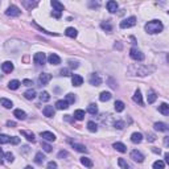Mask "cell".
<instances>
[{
    "instance_id": "cell-1",
    "label": "cell",
    "mask_w": 169,
    "mask_h": 169,
    "mask_svg": "<svg viewBox=\"0 0 169 169\" xmlns=\"http://www.w3.org/2000/svg\"><path fill=\"white\" fill-rule=\"evenodd\" d=\"M156 70V67L152 66V65H135V66H131L128 69L129 74L132 75H139V77H145V75H149Z\"/></svg>"
},
{
    "instance_id": "cell-2",
    "label": "cell",
    "mask_w": 169,
    "mask_h": 169,
    "mask_svg": "<svg viewBox=\"0 0 169 169\" xmlns=\"http://www.w3.org/2000/svg\"><path fill=\"white\" fill-rule=\"evenodd\" d=\"M164 29V25L160 20H151L145 24V30L149 35H156V33L162 32Z\"/></svg>"
},
{
    "instance_id": "cell-3",
    "label": "cell",
    "mask_w": 169,
    "mask_h": 169,
    "mask_svg": "<svg viewBox=\"0 0 169 169\" xmlns=\"http://www.w3.org/2000/svg\"><path fill=\"white\" fill-rule=\"evenodd\" d=\"M129 57H131L134 61H139V62L144 61V58H145L144 54H143L139 49H136V48H132V49L129 50Z\"/></svg>"
},
{
    "instance_id": "cell-4",
    "label": "cell",
    "mask_w": 169,
    "mask_h": 169,
    "mask_svg": "<svg viewBox=\"0 0 169 169\" xmlns=\"http://www.w3.org/2000/svg\"><path fill=\"white\" fill-rule=\"evenodd\" d=\"M135 24H136V17H134V16H131V17L124 19V20H123L122 22H120V28H122V29H126V28L135 27Z\"/></svg>"
},
{
    "instance_id": "cell-5",
    "label": "cell",
    "mask_w": 169,
    "mask_h": 169,
    "mask_svg": "<svg viewBox=\"0 0 169 169\" xmlns=\"http://www.w3.org/2000/svg\"><path fill=\"white\" fill-rule=\"evenodd\" d=\"M20 13H21L20 8L16 7V5H9V7L7 8V11H5V15L11 16V17H16V16H19Z\"/></svg>"
},
{
    "instance_id": "cell-6",
    "label": "cell",
    "mask_w": 169,
    "mask_h": 169,
    "mask_svg": "<svg viewBox=\"0 0 169 169\" xmlns=\"http://www.w3.org/2000/svg\"><path fill=\"white\" fill-rule=\"evenodd\" d=\"M33 61H35L36 65L41 66V65H44L45 61H46V56H45V53H36L35 57H33Z\"/></svg>"
},
{
    "instance_id": "cell-7",
    "label": "cell",
    "mask_w": 169,
    "mask_h": 169,
    "mask_svg": "<svg viewBox=\"0 0 169 169\" xmlns=\"http://www.w3.org/2000/svg\"><path fill=\"white\" fill-rule=\"evenodd\" d=\"M129 156H131V159L134 160V161H136V162H143V161H144V155H143L142 152L136 151V149L132 151Z\"/></svg>"
},
{
    "instance_id": "cell-8",
    "label": "cell",
    "mask_w": 169,
    "mask_h": 169,
    "mask_svg": "<svg viewBox=\"0 0 169 169\" xmlns=\"http://www.w3.org/2000/svg\"><path fill=\"white\" fill-rule=\"evenodd\" d=\"M90 84H92V86H100L102 84V78L99 77V74H97V73H94V74L90 75Z\"/></svg>"
},
{
    "instance_id": "cell-9",
    "label": "cell",
    "mask_w": 169,
    "mask_h": 169,
    "mask_svg": "<svg viewBox=\"0 0 169 169\" xmlns=\"http://www.w3.org/2000/svg\"><path fill=\"white\" fill-rule=\"evenodd\" d=\"M132 99H134V102L135 103H137V105H140V106H143L144 105V102H143V95H142V91H140L139 89L135 91V94H134V97H132Z\"/></svg>"
},
{
    "instance_id": "cell-10",
    "label": "cell",
    "mask_w": 169,
    "mask_h": 169,
    "mask_svg": "<svg viewBox=\"0 0 169 169\" xmlns=\"http://www.w3.org/2000/svg\"><path fill=\"white\" fill-rule=\"evenodd\" d=\"M41 137L44 140H46V142H54L56 140V135L53 134V132H49V131H44L41 132Z\"/></svg>"
},
{
    "instance_id": "cell-11",
    "label": "cell",
    "mask_w": 169,
    "mask_h": 169,
    "mask_svg": "<svg viewBox=\"0 0 169 169\" xmlns=\"http://www.w3.org/2000/svg\"><path fill=\"white\" fill-rule=\"evenodd\" d=\"M106 7H107V11L108 12H111V13H115L116 12V9H118V3L116 1H114V0H110V1H107V4H106Z\"/></svg>"
},
{
    "instance_id": "cell-12",
    "label": "cell",
    "mask_w": 169,
    "mask_h": 169,
    "mask_svg": "<svg viewBox=\"0 0 169 169\" xmlns=\"http://www.w3.org/2000/svg\"><path fill=\"white\" fill-rule=\"evenodd\" d=\"M72 83H73V86H77V87L81 86V84L83 83V78L78 74H73L72 75Z\"/></svg>"
},
{
    "instance_id": "cell-13",
    "label": "cell",
    "mask_w": 169,
    "mask_h": 169,
    "mask_svg": "<svg viewBox=\"0 0 169 169\" xmlns=\"http://www.w3.org/2000/svg\"><path fill=\"white\" fill-rule=\"evenodd\" d=\"M42 112H44V115L45 116H48V118H53L54 116V114H56L53 106H45L44 110H42Z\"/></svg>"
},
{
    "instance_id": "cell-14",
    "label": "cell",
    "mask_w": 169,
    "mask_h": 169,
    "mask_svg": "<svg viewBox=\"0 0 169 169\" xmlns=\"http://www.w3.org/2000/svg\"><path fill=\"white\" fill-rule=\"evenodd\" d=\"M1 70L4 73H11V72H13V64L11 62V61H5L4 64H1Z\"/></svg>"
},
{
    "instance_id": "cell-15",
    "label": "cell",
    "mask_w": 169,
    "mask_h": 169,
    "mask_svg": "<svg viewBox=\"0 0 169 169\" xmlns=\"http://www.w3.org/2000/svg\"><path fill=\"white\" fill-rule=\"evenodd\" d=\"M131 142L135 143V144H139V143L143 142V135L140 132H134L131 135Z\"/></svg>"
},
{
    "instance_id": "cell-16",
    "label": "cell",
    "mask_w": 169,
    "mask_h": 169,
    "mask_svg": "<svg viewBox=\"0 0 169 169\" xmlns=\"http://www.w3.org/2000/svg\"><path fill=\"white\" fill-rule=\"evenodd\" d=\"M50 79H52V74H49V73H42V74L40 75V83L41 84L49 83Z\"/></svg>"
},
{
    "instance_id": "cell-17",
    "label": "cell",
    "mask_w": 169,
    "mask_h": 169,
    "mask_svg": "<svg viewBox=\"0 0 169 169\" xmlns=\"http://www.w3.org/2000/svg\"><path fill=\"white\" fill-rule=\"evenodd\" d=\"M48 61H49V64H52V65H60L61 64V58L58 57L57 54H54V53H52V54L48 57Z\"/></svg>"
},
{
    "instance_id": "cell-18",
    "label": "cell",
    "mask_w": 169,
    "mask_h": 169,
    "mask_svg": "<svg viewBox=\"0 0 169 169\" xmlns=\"http://www.w3.org/2000/svg\"><path fill=\"white\" fill-rule=\"evenodd\" d=\"M155 129L156 131H160V132H167L168 131V126L165 124V123H162V122H157V123H155Z\"/></svg>"
},
{
    "instance_id": "cell-19",
    "label": "cell",
    "mask_w": 169,
    "mask_h": 169,
    "mask_svg": "<svg viewBox=\"0 0 169 169\" xmlns=\"http://www.w3.org/2000/svg\"><path fill=\"white\" fill-rule=\"evenodd\" d=\"M65 35L67 36V37H70V38H75L77 37V35H78V32H77V29L75 28H66V30H65Z\"/></svg>"
},
{
    "instance_id": "cell-20",
    "label": "cell",
    "mask_w": 169,
    "mask_h": 169,
    "mask_svg": "<svg viewBox=\"0 0 169 169\" xmlns=\"http://www.w3.org/2000/svg\"><path fill=\"white\" fill-rule=\"evenodd\" d=\"M21 135L25 137V139L28 140V142H32V143H35V142H36V139H35V135H33L32 132H29V131H25V129H22V131H21Z\"/></svg>"
},
{
    "instance_id": "cell-21",
    "label": "cell",
    "mask_w": 169,
    "mask_h": 169,
    "mask_svg": "<svg viewBox=\"0 0 169 169\" xmlns=\"http://www.w3.org/2000/svg\"><path fill=\"white\" fill-rule=\"evenodd\" d=\"M52 7L54 8L56 12H60V13L65 9L64 4H61V3H60V1H57V0H53V1H52Z\"/></svg>"
},
{
    "instance_id": "cell-22",
    "label": "cell",
    "mask_w": 169,
    "mask_h": 169,
    "mask_svg": "<svg viewBox=\"0 0 169 169\" xmlns=\"http://www.w3.org/2000/svg\"><path fill=\"white\" fill-rule=\"evenodd\" d=\"M45 161V156H44V153L42 152H37L36 153V156H35V162L37 165H42V162Z\"/></svg>"
},
{
    "instance_id": "cell-23",
    "label": "cell",
    "mask_w": 169,
    "mask_h": 169,
    "mask_svg": "<svg viewBox=\"0 0 169 169\" xmlns=\"http://www.w3.org/2000/svg\"><path fill=\"white\" fill-rule=\"evenodd\" d=\"M13 115H15L17 119H20V120L27 119V114H25V111H22V110H20V108L15 110V111H13Z\"/></svg>"
},
{
    "instance_id": "cell-24",
    "label": "cell",
    "mask_w": 169,
    "mask_h": 169,
    "mask_svg": "<svg viewBox=\"0 0 169 169\" xmlns=\"http://www.w3.org/2000/svg\"><path fill=\"white\" fill-rule=\"evenodd\" d=\"M70 143H72L73 148H74L75 151H78V152H82V153H86V152H87V148L84 147V145H82V144H78V143H74V142H70Z\"/></svg>"
},
{
    "instance_id": "cell-25",
    "label": "cell",
    "mask_w": 169,
    "mask_h": 169,
    "mask_svg": "<svg viewBox=\"0 0 169 169\" xmlns=\"http://www.w3.org/2000/svg\"><path fill=\"white\" fill-rule=\"evenodd\" d=\"M81 164L84 165L86 168H92L94 167V162H92L91 159H89V157H81Z\"/></svg>"
},
{
    "instance_id": "cell-26",
    "label": "cell",
    "mask_w": 169,
    "mask_h": 169,
    "mask_svg": "<svg viewBox=\"0 0 169 169\" xmlns=\"http://www.w3.org/2000/svg\"><path fill=\"white\" fill-rule=\"evenodd\" d=\"M111 98H112V95H111V92H108V91H102L99 95L100 102H107V100H110Z\"/></svg>"
},
{
    "instance_id": "cell-27",
    "label": "cell",
    "mask_w": 169,
    "mask_h": 169,
    "mask_svg": "<svg viewBox=\"0 0 169 169\" xmlns=\"http://www.w3.org/2000/svg\"><path fill=\"white\" fill-rule=\"evenodd\" d=\"M157 99V95H156V92L153 91V90H149L148 91V95H147V100H148V103H155V100Z\"/></svg>"
},
{
    "instance_id": "cell-28",
    "label": "cell",
    "mask_w": 169,
    "mask_h": 169,
    "mask_svg": "<svg viewBox=\"0 0 169 169\" xmlns=\"http://www.w3.org/2000/svg\"><path fill=\"white\" fill-rule=\"evenodd\" d=\"M112 147L116 149L118 152H122V153H124V152L127 151V147H126V145L123 144V143H119V142H118V143H114V145H112Z\"/></svg>"
},
{
    "instance_id": "cell-29",
    "label": "cell",
    "mask_w": 169,
    "mask_h": 169,
    "mask_svg": "<svg viewBox=\"0 0 169 169\" xmlns=\"http://www.w3.org/2000/svg\"><path fill=\"white\" fill-rule=\"evenodd\" d=\"M56 107H57L58 110H67L69 108V103H67L66 100H57Z\"/></svg>"
},
{
    "instance_id": "cell-30",
    "label": "cell",
    "mask_w": 169,
    "mask_h": 169,
    "mask_svg": "<svg viewBox=\"0 0 169 169\" xmlns=\"http://www.w3.org/2000/svg\"><path fill=\"white\" fill-rule=\"evenodd\" d=\"M36 95H37V94H36V91H35L33 89H30V90H28V91H25V92H24V97L27 98V99H29V100L35 99Z\"/></svg>"
},
{
    "instance_id": "cell-31",
    "label": "cell",
    "mask_w": 169,
    "mask_h": 169,
    "mask_svg": "<svg viewBox=\"0 0 169 169\" xmlns=\"http://www.w3.org/2000/svg\"><path fill=\"white\" fill-rule=\"evenodd\" d=\"M0 105L3 107H5V108H11V107L13 106V103H12V100L7 99V98H1V99H0Z\"/></svg>"
},
{
    "instance_id": "cell-32",
    "label": "cell",
    "mask_w": 169,
    "mask_h": 169,
    "mask_svg": "<svg viewBox=\"0 0 169 169\" xmlns=\"http://www.w3.org/2000/svg\"><path fill=\"white\" fill-rule=\"evenodd\" d=\"M159 111L161 112L162 115H169V106H168V103H161V105L159 106Z\"/></svg>"
},
{
    "instance_id": "cell-33",
    "label": "cell",
    "mask_w": 169,
    "mask_h": 169,
    "mask_svg": "<svg viewBox=\"0 0 169 169\" xmlns=\"http://www.w3.org/2000/svg\"><path fill=\"white\" fill-rule=\"evenodd\" d=\"M87 112L89 114H91V115H97L98 114V107L95 103H90L89 107H87Z\"/></svg>"
},
{
    "instance_id": "cell-34",
    "label": "cell",
    "mask_w": 169,
    "mask_h": 169,
    "mask_svg": "<svg viewBox=\"0 0 169 169\" xmlns=\"http://www.w3.org/2000/svg\"><path fill=\"white\" fill-rule=\"evenodd\" d=\"M20 84H21L20 81H17V79H13V81H11V82L8 83V87H9L11 90H17L19 87H20Z\"/></svg>"
},
{
    "instance_id": "cell-35",
    "label": "cell",
    "mask_w": 169,
    "mask_h": 169,
    "mask_svg": "<svg viewBox=\"0 0 169 169\" xmlns=\"http://www.w3.org/2000/svg\"><path fill=\"white\" fill-rule=\"evenodd\" d=\"M100 28H102L103 30H106V32H112V25L110 24L108 21H103V22H100Z\"/></svg>"
},
{
    "instance_id": "cell-36",
    "label": "cell",
    "mask_w": 169,
    "mask_h": 169,
    "mask_svg": "<svg viewBox=\"0 0 169 169\" xmlns=\"http://www.w3.org/2000/svg\"><path fill=\"white\" fill-rule=\"evenodd\" d=\"M115 110H116V112H122V111H124V103L122 102V100H116L115 102Z\"/></svg>"
},
{
    "instance_id": "cell-37",
    "label": "cell",
    "mask_w": 169,
    "mask_h": 169,
    "mask_svg": "<svg viewBox=\"0 0 169 169\" xmlns=\"http://www.w3.org/2000/svg\"><path fill=\"white\" fill-rule=\"evenodd\" d=\"M83 118H84V111H83V110H75V111H74V119L82 120Z\"/></svg>"
},
{
    "instance_id": "cell-38",
    "label": "cell",
    "mask_w": 169,
    "mask_h": 169,
    "mask_svg": "<svg viewBox=\"0 0 169 169\" xmlns=\"http://www.w3.org/2000/svg\"><path fill=\"white\" fill-rule=\"evenodd\" d=\"M87 129H89L90 132H97V131H98V126H97V123H94L92 120H90V122L87 123Z\"/></svg>"
},
{
    "instance_id": "cell-39",
    "label": "cell",
    "mask_w": 169,
    "mask_h": 169,
    "mask_svg": "<svg viewBox=\"0 0 169 169\" xmlns=\"http://www.w3.org/2000/svg\"><path fill=\"white\" fill-rule=\"evenodd\" d=\"M7 143H11V136L0 134V144H7Z\"/></svg>"
},
{
    "instance_id": "cell-40",
    "label": "cell",
    "mask_w": 169,
    "mask_h": 169,
    "mask_svg": "<svg viewBox=\"0 0 169 169\" xmlns=\"http://www.w3.org/2000/svg\"><path fill=\"white\" fill-rule=\"evenodd\" d=\"M118 164H119V167L122 168V169H131L129 164L124 159H119V160H118Z\"/></svg>"
},
{
    "instance_id": "cell-41",
    "label": "cell",
    "mask_w": 169,
    "mask_h": 169,
    "mask_svg": "<svg viewBox=\"0 0 169 169\" xmlns=\"http://www.w3.org/2000/svg\"><path fill=\"white\" fill-rule=\"evenodd\" d=\"M152 167H153V169H164L165 168V162L161 161V160H157V161L153 162Z\"/></svg>"
},
{
    "instance_id": "cell-42",
    "label": "cell",
    "mask_w": 169,
    "mask_h": 169,
    "mask_svg": "<svg viewBox=\"0 0 169 169\" xmlns=\"http://www.w3.org/2000/svg\"><path fill=\"white\" fill-rule=\"evenodd\" d=\"M50 99V95H49V92H46V91H42L41 94H40V100L41 102H48V100Z\"/></svg>"
},
{
    "instance_id": "cell-43",
    "label": "cell",
    "mask_w": 169,
    "mask_h": 169,
    "mask_svg": "<svg viewBox=\"0 0 169 169\" xmlns=\"http://www.w3.org/2000/svg\"><path fill=\"white\" fill-rule=\"evenodd\" d=\"M65 100H66L69 105H73V103L75 102V97H74V94H67L66 97H65Z\"/></svg>"
},
{
    "instance_id": "cell-44",
    "label": "cell",
    "mask_w": 169,
    "mask_h": 169,
    "mask_svg": "<svg viewBox=\"0 0 169 169\" xmlns=\"http://www.w3.org/2000/svg\"><path fill=\"white\" fill-rule=\"evenodd\" d=\"M114 127H115L116 129H123V128L126 127V123L123 122V120H116V122L114 123Z\"/></svg>"
},
{
    "instance_id": "cell-45",
    "label": "cell",
    "mask_w": 169,
    "mask_h": 169,
    "mask_svg": "<svg viewBox=\"0 0 169 169\" xmlns=\"http://www.w3.org/2000/svg\"><path fill=\"white\" fill-rule=\"evenodd\" d=\"M41 147H42V149H44L45 152H52V145L48 144V143L42 142V143H41Z\"/></svg>"
},
{
    "instance_id": "cell-46",
    "label": "cell",
    "mask_w": 169,
    "mask_h": 169,
    "mask_svg": "<svg viewBox=\"0 0 169 169\" xmlns=\"http://www.w3.org/2000/svg\"><path fill=\"white\" fill-rule=\"evenodd\" d=\"M4 159L7 160V161L12 162V161H13V159H15V157H13V153H11V152H5V153H4Z\"/></svg>"
},
{
    "instance_id": "cell-47",
    "label": "cell",
    "mask_w": 169,
    "mask_h": 169,
    "mask_svg": "<svg viewBox=\"0 0 169 169\" xmlns=\"http://www.w3.org/2000/svg\"><path fill=\"white\" fill-rule=\"evenodd\" d=\"M147 140H148V142H151V143L156 142V135H155V134H148L147 135Z\"/></svg>"
},
{
    "instance_id": "cell-48",
    "label": "cell",
    "mask_w": 169,
    "mask_h": 169,
    "mask_svg": "<svg viewBox=\"0 0 169 169\" xmlns=\"http://www.w3.org/2000/svg\"><path fill=\"white\" fill-rule=\"evenodd\" d=\"M11 143L15 145H17L20 143V137H16V136H11Z\"/></svg>"
},
{
    "instance_id": "cell-49",
    "label": "cell",
    "mask_w": 169,
    "mask_h": 169,
    "mask_svg": "<svg viewBox=\"0 0 169 169\" xmlns=\"http://www.w3.org/2000/svg\"><path fill=\"white\" fill-rule=\"evenodd\" d=\"M48 169H57V162L56 161H49L48 162Z\"/></svg>"
},
{
    "instance_id": "cell-50",
    "label": "cell",
    "mask_w": 169,
    "mask_h": 169,
    "mask_svg": "<svg viewBox=\"0 0 169 169\" xmlns=\"http://www.w3.org/2000/svg\"><path fill=\"white\" fill-rule=\"evenodd\" d=\"M60 74L62 75V77H67V75H70V70L69 69H62L60 72Z\"/></svg>"
},
{
    "instance_id": "cell-51",
    "label": "cell",
    "mask_w": 169,
    "mask_h": 169,
    "mask_svg": "<svg viewBox=\"0 0 169 169\" xmlns=\"http://www.w3.org/2000/svg\"><path fill=\"white\" fill-rule=\"evenodd\" d=\"M67 156H69V152H67V151L58 152V157H60V159H62V157H67Z\"/></svg>"
},
{
    "instance_id": "cell-52",
    "label": "cell",
    "mask_w": 169,
    "mask_h": 169,
    "mask_svg": "<svg viewBox=\"0 0 169 169\" xmlns=\"http://www.w3.org/2000/svg\"><path fill=\"white\" fill-rule=\"evenodd\" d=\"M69 66L72 67V69H77V67L79 66V64L75 62V61H69Z\"/></svg>"
},
{
    "instance_id": "cell-53",
    "label": "cell",
    "mask_w": 169,
    "mask_h": 169,
    "mask_svg": "<svg viewBox=\"0 0 169 169\" xmlns=\"http://www.w3.org/2000/svg\"><path fill=\"white\" fill-rule=\"evenodd\" d=\"M22 4L30 8V7H36V5H37V3H28V1H22Z\"/></svg>"
},
{
    "instance_id": "cell-54",
    "label": "cell",
    "mask_w": 169,
    "mask_h": 169,
    "mask_svg": "<svg viewBox=\"0 0 169 169\" xmlns=\"http://www.w3.org/2000/svg\"><path fill=\"white\" fill-rule=\"evenodd\" d=\"M22 84H25V86H32V84H33V81H30V79H24V81H22Z\"/></svg>"
},
{
    "instance_id": "cell-55",
    "label": "cell",
    "mask_w": 169,
    "mask_h": 169,
    "mask_svg": "<svg viewBox=\"0 0 169 169\" xmlns=\"http://www.w3.org/2000/svg\"><path fill=\"white\" fill-rule=\"evenodd\" d=\"M89 5H90V7H92V8H98V7H99V3H98V1H95V3L91 1Z\"/></svg>"
},
{
    "instance_id": "cell-56",
    "label": "cell",
    "mask_w": 169,
    "mask_h": 169,
    "mask_svg": "<svg viewBox=\"0 0 169 169\" xmlns=\"http://www.w3.org/2000/svg\"><path fill=\"white\" fill-rule=\"evenodd\" d=\"M7 126H8V127H16V123H15V122H11V120H8V122H7Z\"/></svg>"
},
{
    "instance_id": "cell-57",
    "label": "cell",
    "mask_w": 169,
    "mask_h": 169,
    "mask_svg": "<svg viewBox=\"0 0 169 169\" xmlns=\"http://www.w3.org/2000/svg\"><path fill=\"white\" fill-rule=\"evenodd\" d=\"M152 152H153V153H161V151H160V148H152Z\"/></svg>"
},
{
    "instance_id": "cell-58",
    "label": "cell",
    "mask_w": 169,
    "mask_h": 169,
    "mask_svg": "<svg viewBox=\"0 0 169 169\" xmlns=\"http://www.w3.org/2000/svg\"><path fill=\"white\" fill-rule=\"evenodd\" d=\"M52 15H53V16H54V17H56V19H60V17H61V13H60V12H53V13H52Z\"/></svg>"
},
{
    "instance_id": "cell-59",
    "label": "cell",
    "mask_w": 169,
    "mask_h": 169,
    "mask_svg": "<svg viewBox=\"0 0 169 169\" xmlns=\"http://www.w3.org/2000/svg\"><path fill=\"white\" fill-rule=\"evenodd\" d=\"M24 149H22V152H24V153H27L28 151H29V147H27V145H25V147H22Z\"/></svg>"
},
{
    "instance_id": "cell-60",
    "label": "cell",
    "mask_w": 169,
    "mask_h": 169,
    "mask_svg": "<svg viewBox=\"0 0 169 169\" xmlns=\"http://www.w3.org/2000/svg\"><path fill=\"white\" fill-rule=\"evenodd\" d=\"M164 157H165V161L169 162V153H165V155H164Z\"/></svg>"
},
{
    "instance_id": "cell-61",
    "label": "cell",
    "mask_w": 169,
    "mask_h": 169,
    "mask_svg": "<svg viewBox=\"0 0 169 169\" xmlns=\"http://www.w3.org/2000/svg\"><path fill=\"white\" fill-rule=\"evenodd\" d=\"M168 143H169V140H168V136H167V137L164 139V144H165V145H168Z\"/></svg>"
},
{
    "instance_id": "cell-62",
    "label": "cell",
    "mask_w": 169,
    "mask_h": 169,
    "mask_svg": "<svg viewBox=\"0 0 169 169\" xmlns=\"http://www.w3.org/2000/svg\"><path fill=\"white\" fill-rule=\"evenodd\" d=\"M24 169H33V168H32V167H25Z\"/></svg>"
}]
</instances>
